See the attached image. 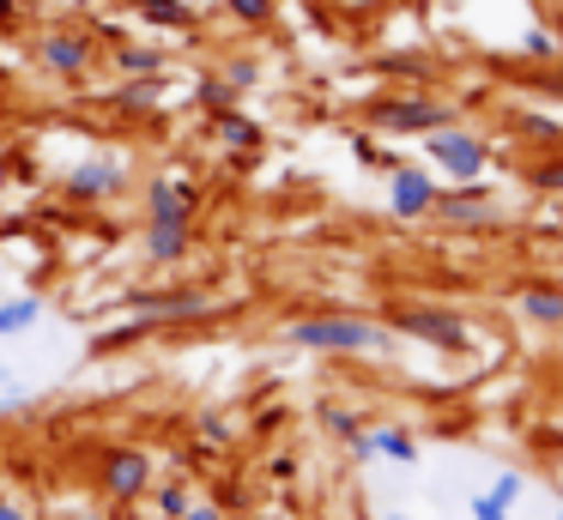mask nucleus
I'll use <instances>...</instances> for the list:
<instances>
[{
  "label": "nucleus",
  "mask_w": 563,
  "mask_h": 520,
  "mask_svg": "<svg viewBox=\"0 0 563 520\" xmlns=\"http://www.w3.org/2000/svg\"><path fill=\"white\" fill-rule=\"evenodd\" d=\"M297 351H328V357H376L388 351V327L357 321V314H303V321L285 327Z\"/></svg>",
  "instance_id": "nucleus-1"
},
{
  "label": "nucleus",
  "mask_w": 563,
  "mask_h": 520,
  "mask_svg": "<svg viewBox=\"0 0 563 520\" xmlns=\"http://www.w3.org/2000/svg\"><path fill=\"white\" fill-rule=\"evenodd\" d=\"M364 121L376 133H400V140H424V133L449 128L454 121V103L430 91H388V97H369L364 103Z\"/></svg>",
  "instance_id": "nucleus-2"
},
{
  "label": "nucleus",
  "mask_w": 563,
  "mask_h": 520,
  "mask_svg": "<svg viewBox=\"0 0 563 520\" xmlns=\"http://www.w3.org/2000/svg\"><path fill=\"white\" fill-rule=\"evenodd\" d=\"M122 309L134 314L140 333H152V327L207 321V314H219V302H212L207 290H195V285H152V290H128Z\"/></svg>",
  "instance_id": "nucleus-3"
},
{
  "label": "nucleus",
  "mask_w": 563,
  "mask_h": 520,
  "mask_svg": "<svg viewBox=\"0 0 563 520\" xmlns=\"http://www.w3.org/2000/svg\"><path fill=\"white\" fill-rule=\"evenodd\" d=\"M98 60H103V43H98V31H86V24H49V31L37 36V67L49 73V79H62V85L91 79Z\"/></svg>",
  "instance_id": "nucleus-4"
},
{
  "label": "nucleus",
  "mask_w": 563,
  "mask_h": 520,
  "mask_svg": "<svg viewBox=\"0 0 563 520\" xmlns=\"http://www.w3.org/2000/svg\"><path fill=\"white\" fill-rule=\"evenodd\" d=\"M418 145H424V157H430V164H437L449 181H478V176L490 169V140H485V133L454 128V121H449V128H437V133H424Z\"/></svg>",
  "instance_id": "nucleus-5"
},
{
  "label": "nucleus",
  "mask_w": 563,
  "mask_h": 520,
  "mask_svg": "<svg viewBox=\"0 0 563 520\" xmlns=\"http://www.w3.org/2000/svg\"><path fill=\"white\" fill-rule=\"evenodd\" d=\"M170 60H176L170 43H158V36H146V31H128L103 48V67H110L115 79H170Z\"/></svg>",
  "instance_id": "nucleus-6"
},
{
  "label": "nucleus",
  "mask_w": 563,
  "mask_h": 520,
  "mask_svg": "<svg viewBox=\"0 0 563 520\" xmlns=\"http://www.w3.org/2000/svg\"><path fill=\"white\" fill-rule=\"evenodd\" d=\"M122 188H128V164L122 157H103V152L79 157V164L62 176V193L74 206H103V200H115Z\"/></svg>",
  "instance_id": "nucleus-7"
},
{
  "label": "nucleus",
  "mask_w": 563,
  "mask_h": 520,
  "mask_svg": "<svg viewBox=\"0 0 563 520\" xmlns=\"http://www.w3.org/2000/svg\"><path fill=\"white\" fill-rule=\"evenodd\" d=\"M98 490L110 496V502H140V496L152 490V454L146 447H103Z\"/></svg>",
  "instance_id": "nucleus-8"
},
{
  "label": "nucleus",
  "mask_w": 563,
  "mask_h": 520,
  "mask_svg": "<svg viewBox=\"0 0 563 520\" xmlns=\"http://www.w3.org/2000/svg\"><path fill=\"white\" fill-rule=\"evenodd\" d=\"M195 218H200V181L195 176H152L146 224H195Z\"/></svg>",
  "instance_id": "nucleus-9"
},
{
  "label": "nucleus",
  "mask_w": 563,
  "mask_h": 520,
  "mask_svg": "<svg viewBox=\"0 0 563 520\" xmlns=\"http://www.w3.org/2000/svg\"><path fill=\"white\" fill-rule=\"evenodd\" d=\"M437 176L430 169H412V164H400V169H388V212L394 218H406V224H418V218H430L437 212Z\"/></svg>",
  "instance_id": "nucleus-10"
},
{
  "label": "nucleus",
  "mask_w": 563,
  "mask_h": 520,
  "mask_svg": "<svg viewBox=\"0 0 563 520\" xmlns=\"http://www.w3.org/2000/svg\"><path fill=\"white\" fill-rule=\"evenodd\" d=\"M122 7H128V19H134L146 36H183V31L200 24V12L188 7V0H122Z\"/></svg>",
  "instance_id": "nucleus-11"
},
{
  "label": "nucleus",
  "mask_w": 563,
  "mask_h": 520,
  "mask_svg": "<svg viewBox=\"0 0 563 520\" xmlns=\"http://www.w3.org/2000/svg\"><path fill=\"white\" fill-rule=\"evenodd\" d=\"M394 327L400 333H412V339H424V345H466V321L454 309H400L394 314Z\"/></svg>",
  "instance_id": "nucleus-12"
},
{
  "label": "nucleus",
  "mask_w": 563,
  "mask_h": 520,
  "mask_svg": "<svg viewBox=\"0 0 563 520\" xmlns=\"http://www.w3.org/2000/svg\"><path fill=\"white\" fill-rule=\"evenodd\" d=\"M430 218H442V224H490V188H485V176L442 188L437 193V212H430Z\"/></svg>",
  "instance_id": "nucleus-13"
},
{
  "label": "nucleus",
  "mask_w": 563,
  "mask_h": 520,
  "mask_svg": "<svg viewBox=\"0 0 563 520\" xmlns=\"http://www.w3.org/2000/svg\"><path fill=\"white\" fill-rule=\"evenodd\" d=\"M158 103H164V79H115L110 91H103V109H110V115H128V121L158 115Z\"/></svg>",
  "instance_id": "nucleus-14"
},
{
  "label": "nucleus",
  "mask_w": 563,
  "mask_h": 520,
  "mask_svg": "<svg viewBox=\"0 0 563 520\" xmlns=\"http://www.w3.org/2000/svg\"><path fill=\"white\" fill-rule=\"evenodd\" d=\"M207 128H212V140L231 145V152H255V145L267 140V133H261V121L243 115V103H231V109H219V115H207Z\"/></svg>",
  "instance_id": "nucleus-15"
},
{
  "label": "nucleus",
  "mask_w": 563,
  "mask_h": 520,
  "mask_svg": "<svg viewBox=\"0 0 563 520\" xmlns=\"http://www.w3.org/2000/svg\"><path fill=\"white\" fill-rule=\"evenodd\" d=\"M515 309H521L533 327H563V285H545V278H533V285L515 290Z\"/></svg>",
  "instance_id": "nucleus-16"
},
{
  "label": "nucleus",
  "mask_w": 563,
  "mask_h": 520,
  "mask_svg": "<svg viewBox=\"0 0 563 520\" xmlns=\"http://www.w3.org/2000/svg\"><path fill=\"white\" fill-rule=\"evenodd\" d=\"M195 254V224H146V261L152 266H176Z\"/></svg>",
  "instance_id": "nucleus-17"
},
{
  "label": "nucleus",
  "mask_w": 563,
  "mask_h": 520,
  "mask_svg": "<svg viewBox=\"0 0 563 520\" xmlns=\"http://www.w3.org/2000/svg\"><path fill=\"white\" fill-rule=\"evenodd\" d=\"M188 97H195V109H200V115H219V109L243 103V91H236V85L224 79V73H200V79H195V91H188Z\"/></svg>",
  "instance_id": "nucleus-18"
},
{
  "label": "nucleus",
  "mask_w": 563,
  "mask_h": 520,
  "mask_svg": "<svg viewBox=\"0 0 563 520\" xmlns=\"http://www.w3.org/2000/svg\"><path fill=\"white\" fill-rule=\"evenodd\" d=\"M37 321H43V297H7V302H0V339L31 333Z\"/></svg>",
  "instance_id": "nucleus-19"
},
{
  "label": "nucleus",
  "mask_w": 563,
  "mask_h": 520,
  "mask_svg": "<svg viewBox=\"0 0 563 520\" xmlns=\"http://www.w3.org/2000/svg\"><path fill=\"white\" fill-rule=\"evenodd\" d=\"M369 454H382V460H400V466H418V442L406 430H369Z\"/></svg>",
  "instance_id": "nucleus-20"
},
{
  "label": "nucleus",
  "mask_w": 563,
  "mask_h": 520,
  "mask_svg": "<svg viewBox=\"0 0 563 520\" xmlns=\"http://www.w3.org/2000/svg\"><path fill=\"white\" fill-rule=\"evenodd\" d=\"M224 12H231L236 24H249V31H261V24H273V12H279V0H219Z\"/></svg>",
  "instance_id": "nucleus-21"
},
{
  "label": "nucleus",
  "mask_w": 563,
  "mask_h": 520,
  "mask_svg": "<svg viewBox=\"0 0 563 520\" xmlns=\"http://www.w3.org/2000/svg\"><path fill=\"white\" fill-rule=\"evenodd\" d=\"M188 502H195V490H188V484H164V490H152V508H158L164 520H183Z\"/></svg>",
  "instance_id": "nucleus-22"
},
{
  "label": "nucleus",
  "mask_w": 563,
  "mask_h": 520,
  "mask_svg": "<svg viewBox=\"0 0 563 520\" xmlns=\"http://www.w3.org/2000/svg\"><path fill=\"white\" fill-rule=\"evenodd\" d=\"M352 157H357V164H369V169H400V157L382 152V145L369 140V133H352Z\"/></svg>",
  "instance_id": "nucleus-23"
},
{
  "label": "nucleus",
  "mask_w": 563,
  "mask_h": 520,
  "mask_svg": "<svg viewBox=\"0 0 563 520\" xmlns=\"http://www.w3.org/2000/svg\"><path fill=\"white\" fill-rule=\"evenodd\" d=\"M219 73L236 85V91H255V85H261V60H249V55H231Z\"/></svg>",
  "instance_id": "nucleus-24"
},
{
  "label": "nucleus",
  "mask_w": 563,
  "mask_h": 520,
  "mask_svg": "<svg viewBox=\"0 0 563 520\" xmlns=\"http://www.w3.org/2000/svg\"><path fill=\"white\" fill-rule=\"evenodd\" d=\"M382 73H400V79L424 85L430 79V60L424 55H382Z\"/></svg>",
  "instance_id": "nucleus-25"
},
{
  "label": "nucleus",
  "mask_w": 563,
  "mask_h": 520,
  "mask_svg": "<svg viewBox=\"0 0 563 520\" xmlns=\"http://www.w3.org/2000/svg\"><path fill=\"white\" fill-rule=\"evenodd\" d=\"M321 423H328L333 435H345V442H352V447L364 442V423H357L352 411H340V406H328V411H321Z\"/></svg>",
  "instance_id": "nucleus-26"
},
{
  "label": "nucleus",
  "mask_w": 563,
  "mask_h": 520,
  "mask_svg": "<svg viewBox=\"0 0 563 520\" xmlns=\"http://www.w3.org/2000/svg\"><path fill=\"white\" fill-rule=\"evenodd\" d=\"M521 55H527V60H558V55H563V43H558L551 31H527Z\"/></svg>",
  "instance_id": "nucleus-27"
},
{
  "label": "nucleus",
  "mask_w": 563,
  "mask_h": 520,
  "mask_svg": "<svg viewBox=\"0 0 563 520\" xmlns=\"http://www.w3.org/2000/svg\"><path fill=\"white\" fill-rule=\"evenodd\" d=\"M515 128L533 133L539 145H563V128H558V121H545V115H515Z\"/></svg>",
  "instance_id": "nucleus-28"
},
{
  "label": "nucleus",
  "mask_w": 563,
  "mask_h": 520,
  "mask_svg": "<svg viewBox=\"0 0 563 520\" xmlns=\"http://www.w3.org/2000/svg\"><path fill=\"white\" fill-rule=\"evenodd\" d=\"M533 188H539V193H563V152L545 157V164L533 169Z\"/></svg>",
  "instance_id": "nucleus-29"
},
{
  "label": "nucleus",
  "mask_w": 563,
  "mask_h": 520,
  "mask_svg": "<svg viewBox=\"0 0 563 520\" xmlns=\"http://www.w3.org/2000/svg\"><path fill=\"white\" fill-rule=\"evenodd\" d=\"M473 520H509V502H497V496H473Z\"/></svg>",
  "instance_id": "nucleus-30"
},
{
  "label": "nucleus",
  "mask_w": 563,
  "mask_h": 520,
  "mask_svg": "<svg viewBox=\"0 0 563 520\" xmlns=\"http://www.w3.org/2000/svg\"><path fill=\"white\" fill-rule=\"evenodd\" d=\"M490 496L515 508V496H521V478H515V472H497V484H490Z\"/></svg>",
  "instance_id": "nucleus-31"
},
{
  "label": "nucleus",
  "mask_w": 563,
  "mask_h": 520,
  "mask_svg": "<svg viewBox=\"0 0 563 520\" xmlns=\"http://www.w3.org/2000/svg\"><path fill=\"white\" fill-rule=\"evenodd\" d=\"M183 520H224V508H219V502H188Z\"/></svg>",
  "instance_id": "nucleus-32"
},
{
  "label": "nucleus",
  "mask_w": 563,
  "mask_h": 520,
  "mask_svg": "<svg viewBox=\"0 0 563 520\" xmlns=\"http://www.w3.org/2000/svg\"><path fill=\"white\" fill-rule=\"evenodd\" d=\"M200 435H207V442H231V430H224V418H200Z\"/></svg>",
  "instance_id": "nucleus-33"
},
{
  "label": "nucleus",
  "mask_w": 563,
  "mask_h": 520,
  "mask_svg": "<svg viewBox=\"0 0 563 520\" xmlns=\"http://www.w3.org/2000/svg\"><path fill=\"white\" fill-rule=\"evenodd\" d=\"M0 520H31V515H25V508H19V502H13V496H0Z\"/></svg>",
  "instance_id": "nucleus-34"
},
{
  "label": "nucleus",
  "mask_w": 563,
  "mask_h": 520,
  "mask_svg": "<svg viewBox=\"0 0 563 520\" xmlns=\"http://www.w3.org/2000/svg\"><path fill=\"white\" fill-rule=\"evenodd\" d=\"M74 520H110V515H98V508H86V515H74Z\"/></svg>",
  "instance_id": "nucleus-35"
},
{
  "label": "nucleus",
  "mask_w": 563,
  "mask_h": 520,
  "mask_svg": "<svg viewBox=\"0 0 563 520\" xmlns=\"http://www.w3.org/2000/svg\"><path fill=\"white\" fill-rule=\"evenodd\" d=\"M7 381H13V369H7V357H0V387H7Z\"/></svg>",
  "instance_id": "nucleus-36"
},
{
  "label": "nucleus",
  "mask_w": 563,
  "mask_h": 520,
  "mask_svg": "<svg viewBox=\"0 0 563 520\" xmlns=\"http://www.w3.org/2000/svg\"><path fill=\"white\" fill-rule=\"evenodd\" d=\"M394 520H400V515H394Z\"/></svg>",
  "instance_id": "nucleus-37"
},
{
  "label": "nucleus",
  "mask_w": 563,
  "mask_h": 520,
  "mask_svg": "<svg viewBox=\"0 0 563 520\" xmlns=\"http://www.w3.org/2000/svg\"><path fill=\"white\" fill-rule=\"evenodd\" d=\"M558 520H563V515H558Z\"/></svg>",
  "instance_id": "nucleus-38"
}]
</instances>
